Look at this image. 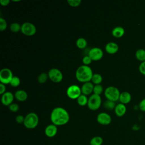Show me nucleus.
Segmentation results:
<instances>
[{
    "label": "nucleus",
    "instance_id": "obj_7",
    "mask_svg": "<svg viewBox=\"0 0 145 145\" xmlns=\"http://www.w3.org/2000/svg\"><path fill=\"white\" fill-rule=\"evenodd\" d=\"M67 96L71 99H77L82 94L81 87L76 84H72L68 87L66 90Z\"/></svg>",
    "mask_w": 145,
    "mask_h": 145
},
{
    "label": "nucleus",
    "instance_id": "obj_8",
    "mask_svg": "<svg viewBox=\"0 0 145 145\" xmlns=\"http://www.w3.org/2000/svg\"><path fill=\"white\" fill-rule=\"evenodd\" d=\"M22 33L26 36H32L36 32V26L31 22H24L21 25V31Z\"/></svg>",
    "mask_w": 145,
    "mask_h": 145
},
{
    "label": "nucleus",
    "instance_id": "obj_18",
    "mask_svg": "<svg viewBox=\"0 0 145 145\" xmlns=\"http://www.w3.org/2000/svg\"><path fill=\"white\" fill-rule=\"evenodd\" d=\"M131 100V94L127 91H123L120 93L119 100L121 103L126 104L129 103Z\"/></svg>",
    "mask_w": 145,
    "mask_h": 145
},
{
    "label": "nucleus",
    "instance_id": "obj_36",
    "mask_svg": "<svg viewBox=\"0 0 145 145\" xmlns=\"http://www.w3.org/2000/svg\"><path fill=\"white\" fill-rule=\"evenodd\" d=\"M139 108L142 111L145 112V98L143 99L140 101L139 104Z\"/></svg>",
    "mask_w": 145,
    "mask_h": 145
},
{
    "label": "nucleus",
    "instance_id": "obj_37",
    "mask_svg": "<svg viewBox=\"0 0 145 145\" xmlns=\"http://www.w3.org/2000/svg\"><path fill=\"white\" fill-rule=\"evenodd\" d=\"M6 86L5 84H3L2 83H0V94L1 95H3L5 92H6Z\"/></svg>",
    "mask_w": 145,
    "mask_h": 145
},
{
    "label": "nucleus",
    "instance_id": "obj_4",
    "mask_svg": "<svg viewBox=\"0 0 145 145\" xmlns=\"http://www.w3.org/2000/svg\"><path fill=\"white\" fill-rule=\"evenodd\" d=\"M120 90L116 87L110 86L105 88L104 90V95L108 100L116 102L119 100L120 95Z\"/></svg>",
    "mask_w": 145,
    "mask_h": 145
},
{
    "label": "nucleus",
    "instance_id": "obj_33",
    "mask_svg": "<svg viewBox=\"0 0 145 145\" xmlns=\"http://www.w3.org/2000/svg\"><path fill=\"white\" fill-rule=\"evenodd\" d=\"M8 108L9 109L13 112H16L19 110V106L18 104L16 103H12L11 104H10L8 106Z\"/></svg>",
    "mask_w": 145,
    "mask_h": 145
},
{
    "label": "nucleus",
    "instance_id": "obj_17",
    "mask_svg": "<svg viewBox=\"0 0 145 145\" xmlns=\"http://www.w3.org/2000/svg\"><path fill=\"white\" fill-rule=\"evenodd\" d=\"M15 98L19 101H24L28 98L27 92L23 89H18L14 93Z\"/></svg>",
    "mask_w": 145,
    "mask_h": 145
},
{
    "label": "nucleus",
    "instance_id": "obj_3",
    "mask_svg": "<svg viewBox=\"0 0 145 145\" xmlns=\"http://www.w3.org/2000/svg\"><path fill=\"white\" fill-rule=\"evenodd\" d=\"M39 118L37 114L34 112H30L24 117V126L28 129H33L36 127L39 124Z\"/></svg>",
    "mask_w": 145,
    "mask_h": 145
},
{
    "label": "nucleus",
    "instance_id": "obj_28",
    "mask_svg": "<svg viewBox=\"0 0 145 145\" xmlns=\"http://www.w3.org/2000/svg\"><path fill=\"white\" fill-rule=\"evenodd\" d=\"M20 83V79L17 76H14L10 83V84L14 87H18Z\"/></svg>",
    "mask_w": 145,
    "mask_h": 145
},
{
    "label": "nucleus",
    "instance_id": "obj_10",
    "mask_svg": "<svg viewBox=\"0 0 145 145\" xmlns=\"http://www.w3.org/2000/svg\"><path fill=\"white\" fill-rule=\"evenodd\" d=\"M103 51L99 47H93L88 51V55L90 57L92 61H98L103 57Z\"/></svg>",
    "mask_w": 145,
    "mask_h": 145
},
{
    "label": "nucleus",
    "instance_id": "obj_5",
    "mask_svg": "<svg viewBox=\"0 0 145 145\" xmlns=\"http://www.w3.org/2000/svg\"><path fill=\"white\" fill-rule=\"evenodd\" d=\"M101 98L99 95L95 93L92 94L88 98L87 106L88 108L92 110H97L101 104Z\"/></svg>",
    "mask_w": 145,
    "mask_h": 145
},
{
    "label": "nucleus",
    "instance_id": "obj_27",
    "mask_svg": "<svg viewBox=\"0 0 145 145\" xmlns=\"http://www.w3.org/2000/svg\"><path fill=\"white\" fill-rule=\"evenodd\" d=\"M48 78V74L43 72L39 75L37 77V80L40 83H44L46 82Z\"/></svg>",
    "mask_w": 145,
    "mask_h": 145
},
{
    "label": "nucleus",
    "instance_id": "obj_31",
    "mask_svg": "<svg viewBox=\"0 0 145 145\" xmlns=\"http://www.w3.org/2000/svg\"><path fill=\"white\" fill-rule=\"evenodd\" d=\"M81 0H67V3L70 6L72 7H77L81 3Z\"/></svg>",
    "mask_w": 145,
    "mask_h": 145
},
{
    "label": "nucleus",
    "instance_id": "obj_32",
    "mask_svg": "<svg viewBox=\"0 0 145 145\" xmlns=\"http://www.w3.org/2000/svg\"><path fill=\"white\" fill-rule=\"evenodd\" d=\"M92 59L90 58V57L88 55H86L84 56L83 58H82V62L83 63V65H87L88 66L92 62Z\"/></svg>",
    "mask_w": 145,
    "mask_h": 145
},
{
    "label": "nucleus",
    "instance_id": "obj_35",
    "mask_svg": "<svg viewBox=\"0 0 145 145\" xmlns=\"http://www.w3.org/2000/svg\"><path fill=\"white\" fill-rule=\"evenodd\" d=\"M15 121L18 123H23L24 121V117L22 115L19 114L16 116L15 117Z\"/></svg>",
    "mask_w": 145,
    "mask_h": 145
},
{
    "label": "nucleus",
    "instance_id": "obj_15",
    "mask_svg": "<svg viewBox=\"0 0 145 145\" xmlns=\"http://www.w3.org/2000/svg\"><path fill=\"white\" fill-rule=\"evenodd\" d=\"M119 46L116 42L110 41L108 42L105 46V49L109 54H114L118 52Z\"/></svg>",
    "mask_w": 145,
    "mask_h": 145
},
{
    "label": "nucleus",
    "instance_id": "obj_9",
    "mask_svg": "<svg viewBox=\"0 0 145 145\" xmlns=\"http://www.w3.org/2000/svg\"><path fill=\"white\" fill-rule=\"evenodd\" d=\"M49 78L54 83H59L63 79L62 72L57 68H52L48 72Z\"/></svg>",
    "mask_w": 145,
    "mask_h": 145
},
{
    "label": "nucleus",
    "instance_id": "obj_19",
    "mask_svg": "<svg viewBox=\"0 0 145 145\" xmlns=\"http://www.w3.org/2000/svg\"><path fill=\"white\" fill-rule=\"evenodd\" d=\"M125 33V29L121 26L115 27L112 31V35L117 38H120L123 36Z\"/></svg>",
    "mask_w": 145,
    "mask_h": 145
},
{
    "label": "nucleus",
    "instance_id": "obj_24",
    "mask_svg": "<svg viewBox=\"0 0 145 145\" xmlns=\"http://www.w3.org/2000/svg\"><path fill=\"white\" fill-rule=\"evenodd\" d=\"M103 80L102 76L99 73H95L93 74L91 81L93 84H100Z\"/></svg>",
    "mask_w": 145,
    "mask_h": 145
},
{
    "label": "nucleus",
    "instance_id": "obj_29",
    "mask_svg": "<svg viewBox=\"0 0 145 145\" xmlns=\"http://www.w3.org/2000/svg\"><path fill=\"white\" fill-rule=\"evenodd\" d=\"M103 91H104L103 87L100 84H96V85L94 86L93 91V93L100 95L103 92Z\"/></svg>",
    "mask_w": 145,
    "mask_h": 145
},
{
    "label": "nucleus",
    "instance_id": "obj_13",
    "mask_svg": "<svg viewBox=\"0 0 145 145\" xmlns=\"http://www.w3.org/2000/svg\"><path fill=\"white\" fill-rule=\"evenodd\" d=\"M45 134L49 138H52L56 135L58 129L57 126L53 123L49 124L45 129Z\"/></svg>",
    "mask_w": 145,
    "mask_h": 145
},
{
    "label": "nucleus",
    "instance_id": "obj_38",
    "mask_svg": "<svg viewBox=\"0 0 145 145\" xmlns=\"http://www.w3.org/2000/svg\"><path fill=\"white\" fill-rule=\"evenodd\" d=\"M10 0H0V3L2 6H5L8 5V3H10Z\"/></svg>",
    "mask_w": 145,
    "mask_h": 145
},
{
    "label": "nucleus",
    "instance_id": "obj_34",
    "mask_svg": "<svg viewBox=\"0 0 145 145\" xmlns=\"http://www.w3.org/2000/svg\"><path fill=\"white\" fill-rule=\"evenodd\" d=\"M139 70L141 74L145 75V61L140 63L139 66Z\"/></svg>",
    "mask_w": 145,
    "mask_h": 145
},
{
    "label": "nucleus",
    "instance_id": "obj_30",
    "mask_svg": "<svg viewBox=\"0 0 145 145\" xmlns=\"http://www.w3.org/2000/svg\"><path fill=\"white\" fill-rule=\"evenodd\" d=\"M7 23L5 19L1 17L0 18V30L4 31L7 28Z\"/></svg>",
    "mask_w": 145,
    "mask_h": 145
},
{
    "label": "nucleus",
    "instance_id": "obj_22",
    "mask_svg": "<svg viewBox=\"0 0 145 145\" xmlns=\"http://www.w3.org/2000/svg\"><path fill=\"white\" fill-rule=\"evenodd\" d=\"M135 57L137 59L142 62L145 61V49H138L135 52Z\"/></svg>",
    "mask_w": 145,
    "mask_h": 145
},
{
    "label": "nucleus",
    "instance_id": "obj_23",
    "mask_svg": "<svg viewBox=\"0 0 145 145\" xmlns=\"http://www.w3.org/2000/svg\"><path fill=\"white\" fill-rule=\"evenodd\" d=\"M103 143V139L100 136H95L92 138L90 140V145H102Z\"/></svg>",
    "mask_w": 145,
    "mask_h": 145
},
{
    "label": "nucleus",
    "instance_id": "obj_26",
    "mask_svg": "<svg viewBox=\"0 0 145 145\" xmlns=\"http://www.w3.org/2000/svg\"><path fill=\"white\" fill-rule=\"evenodd\" d=\"M21 25L19 23L17 22H13L10 25V30L13 32H18L21 31Z\"/></svg>",
    "mask_w": 145,
    "mask_h": 145
},
{
    "label": "nucleus",
    "instance_id": "obj_12",
    "mask_svg": "<svg viewBox=\"0 0 145 145\" xmlns=\"http://www.w3.org/2000/svg\"><path fill=\"white\" fill-rule=\"evenodd\" d=\"M14 97V95L12 92L7 91L2 95L1 102L3 105L5 106H9L13 103Z\"/></svg>",
    "mask_w": 145,
    "mask_h": 145
},
{
    "label": "nucleus",
    "instance_id": "obj_14",
    "mask_svg": "<svg viewBox=\"0 0 145 145\" xmlns=\"http://www.w3.org/2000/svg\"><path fill=\"white\" fill-rule=\"evenodd\" d=\"M94 85L91 82H87L84 83L82 87H81V91L82 93L85 95H90L93 91Z\"/></svg>",
    "mask_w": 145,
    "mask_h": 145
},
{
    "label": "nucleus",
    "instance_id": "obj_1",
    "mask_svg": "<svg viewBox=\"0 0 145 145\" xmlns=\"http://www.w3.org/2000/svg\"><path fill=\"white\" fill-rule=\"evenodd\" d=\"M53 124L57 126H62L68 123L70 120L69 113L65 108L58 106L54 108L50 116Z\"/></svg>",
    "mask_w": 145,
    "mask_h": 145
},
{
    "label": "nucleus",
    "instance_id": "obj_11",
    "mask_svg": "<svg viewBox=\"0 0 145 145\" xmlns=\"http://www.w3.org/2000/svg\"><path fill=\"white\" fill-rule=\"evenodd\" d=\"M97 121L99 123L102 125H108L112 121L111 116L107 113L101 112L97 116Z\"/></svg>",
    "mask_w": 145,
    "mask_h": 145
},
{
    "label": "nucleus",
    "instance_id": "obj_21",
    "mask_svg": "<svg viewBox=\"0 0 145 145\" xmlns=\"http://www.w3.org/2000/svg\"><path fill=\"white\" fill-rule=\"evenodd\" d=\"M76 45L80 49H84L87 45V41L83 37H79L76 40Z\"/></svg>",
    "mask_w": 145,
    "mask_h": 145
},
{
    "label": "nucleus",
    "instance_id": "obj_2",
    "mask_svg": "<svg viewBox=\"0 0 145 145\" xmlns=\"http://www.w3.org/2000/svg\"><path fill=\"white\" fill-rule=\"evenodd\" d=\"M93 73L89 66L82 65L79 66L75 72L76 79L80 82L86 83L91 80Z\"/></svg>",
    "mask_w": 145,
    "mask_h": 145
},
{
    "label": "nucleus",
    "instance_id": "obj_20",
    "mask_svg": "<svg viewBox=\"0 0 145 145\" xmlns=\"http://www.w3.org/2000/svg\"><path fill=\"white\" fill-rule=\"evenodd\" d=\"M88 100V98L87 97V96L82 93V94L77 98L76 101H77V103H78L80 106H85V105H87Z\"/></svg>",
    "mask_w": 145,
    "mask_h": 145
},
{
    "label": "nucleus",
    "instance_id": "obj_25",
    "mask_svg": "<svg viewBox=\"0 0 145 145\" xmlns=\"http://www.w3.org/2000/svg\"><path fill=\"white\" fill-rule=\"evenodd\" d=\"M116 104L114 101L109 100H106L104 103V106L109 110H113L116 107Z\"/></svg>",
    "mask_w": 145,
    "mask_h": 145
},
{
    "label": "nucleus",
    "instance_id": "obj_6",
    "mask_svg": "<svg viewBox=\"0 0 145 145\" xmlns=\"http://www.w3.org/2000/svg\"><path fill=\"white\" fill-rule=\"evenodd\" d=\"M13 76L12 71L8 68H3L0 71V82L3 84H10Z\"/></svg>",
    "mask_w": 145,
    "mask_h": 145
},
{
    "label": "nucleus",
    "instance_id": "obj_16",
    "mask_svg": "<svg viewBox=\"0 0 145 145\" xmlns=\"http://www.w3.org/2000/svg\"><path fill=\"white\" fill-rule=\"evenodd\" d=\"M114 110V113L117 116L122 117L126 113V106L125 104L120 103L116 104Z\"/></svg>",
    "mask_w": 145,
    "mask_h": 145
}]
</instances>
